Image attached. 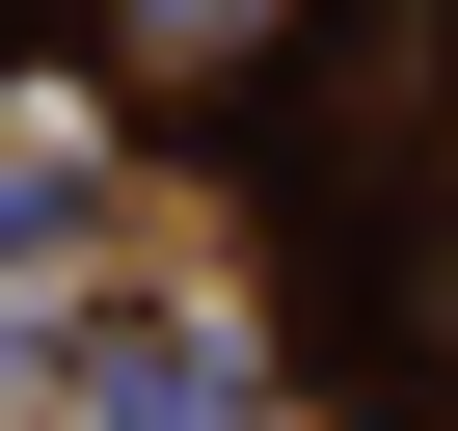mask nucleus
Instances as JSON below:
<instances>
[{
    "label": "nucleus",
    "instance_id": "obj_1",
    "mask_svg": "<svg viewBox=\"0 0 458 431\" xmlns=\"http://www.w3.org/2000/svg\"><path fill=\"white\" fill-rule=\"evenodd\" d=\"M135 28H162V55H270L297 0H135Z\"/></svg>",
    "mask_w": 458,
    "mask_h": 431
}]
</instances>
